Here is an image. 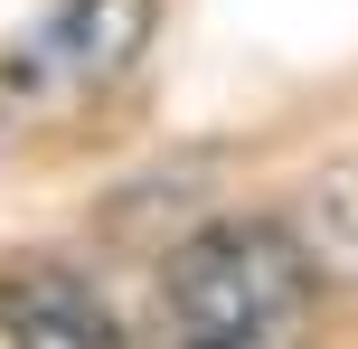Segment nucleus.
I'll list each match as a JSON object with an SVG mask.
<instances>
[{
    "mask_svg": "<svg viewBox=\"0 0 358 349\" xmlns=\"http://www.w3.org/2000/svg\"><path fill=\"white\" fill-rule=\"evenodd\" d=\"M161 349H311L321 340V264L283 218H217L170 245L151 293Z\"/></svg>",
    "mask_w": 358,
    "mask_h": 349,
    "instance_id": "1",
    "label": "nucleus"
},
{
    "mask_svg": "<svg viewBox=\"0 0 358 349\" xmlns=\"http://www.w3.org/2000/svg\"><path fill=\"white\" fill-rule=\"evenodd\" d=\"M161 0H57L0 48V151H38L57 132L94 123L132 66L151 57Z\"/></svg>",
    "mask_w": 358,
    "mask_h": 349,
    "instance_id": "2",
    "label": "nucleus"
},
{
    "mask_svg": "<svg viewBox=\"0 0 358 349\" xmlns=\"http://www.w3.org/2000/svg\"><path fill=\"white\" fill-rule=\"evenodd\" d=\"M0 340L10 349H142L123 331V312L94 293V274H76L57 255L0 264Z\"/></svg>",
    "mask_w": 358,
    "mask_h": 349,
    "instance_id": "3",
    "label": "nucleus"
},
{
    "mask_svg": "<svg viewBox=\"0 0 358 349\" xmlns=\"http://www.w3.org/2000/svg\"><path fill=\"white\" fill-rule=\"evenodd\" d=\"M302 255L321 264V274H349L358 283V161H340V170H321V189L302 199Z\"/></svg>",
    "mask_w": 358,
    "mask_h": 349,
    "instance_id": "4",
    "label": "nucleus"
}]
</instances>
